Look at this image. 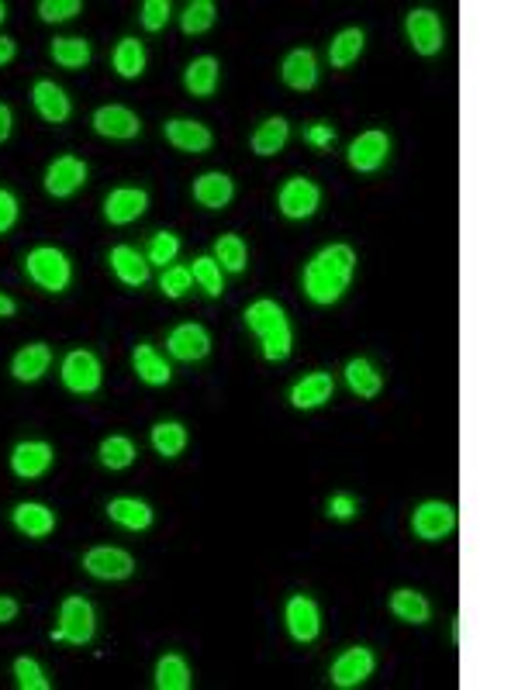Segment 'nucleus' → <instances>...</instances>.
I'll return each instance as SVG.
<instances>
[{"mask_svg":"<svg viewBox=\"0 0 518 690\" xmlns=\"http://www.w3.org/2000/svg\"><path fill=\"white\" fill-rule=\"evenodd\" d=\"M353 273H356L353 245H346V242L325 245V249H318L315 256H311V263L304 266V276H301L304 294H308V301L318 304V308H332V304L349 290Z\"/></svg>","mask_w":518,"mask_h":690,"instance_id":"f257e3e1","label":"nucleus"},{"mask_svg":"<svg viewBox=\"0 0 518 690\" xmlns=\"http://www.w3.org/2000/svg\"><path fill=\"white\" fill-rule=\"evenodd\" d=\"M246 328L259 339V349H263L266 363H284L294 349V332L291 321H287V311L280 308L270 297H259L246 308Z\"/></svg>","mask_w":518,"mask_h":690,"instance_id":"f03ea898","label":"nucleus"},{"mask_svg":"<svg viewBox=\"0 0 518 690\" xmlns=\"http://www.w3.org/2000/svg\"><path fill=\"white\" fill-rule=\"evenodd\" d=\"M25 273L38 290H45V294H63L73 280V263L63 249H56V245H38V249H32L25 256Z\"/></svg>","mask_w":518,"mask_h":690,"instance_id":"7ed1b4c3","label":"nucleus"},{"mask_svg":"<svg viewBox=\"0 0 518 690\" xmlns=\"http://www.w3.org/2000/svg\"><path fill=\"white\" fill-rule=\"evenodd\" d=\"M97 632L94 604L87 597L73 594L59 604V625L52 628V642H70V646H87Z\"/></svg>","mask_w":518,"mask_h":690,"instance_id":"20e7f679","label":"nucleus"},{"mask_svg":"<svg viewBox=\"0 0 518 690\" xmlns=\"http://www.w3.org/2000/svg\"><path fill=\"white\" fill-rule=\"evenodd\" d=\"M59 377H63V387L70 390V394H97L104 380L101 359L90 349H73V352H66L63 366H59Z\"/></svg>","mask_w":518,"mask_h":690,"instance_id":"39448f33","label":"nucleus"},{"mask_svg":"<svg viewBox=\"0 0 518 690\" xmlns=\"http://www.w3.org/2000/svg\"><path fill=\"white\" fill-rule=\"evenodd\" d=\"M405 32H408L411 49H415L418 56H439L443 45H446L443 18H439L436 11H429V7H415V11L408 14Z\"/></svg>","mask_w":518,"mask_h":690,"instance_id":"423d86ee","label":"nucleus"},{"mask_svg":"<svg viewBox=\"0 0 518 690\" xmlns=\"http://www.w3.org/2000/svg\"><path fill=\"white\" fill-rule=\"evenodd\" d=\"M318 204H322V190H318V183H311L308 176H291V180H284V187L277 190L280 214L291 221L311 218V214L318 211Z\"/></svg>","mask_w":518,"mask_h":690,"instance_id":"0eeeda50","label":"nucleus"},{"mask_svg":"<svg viewBox=\"0 0 518 690\" xmlns=\"http://www.w3.org/2000/svg\"><path fill=\"white\" fill-rule=\"evenodd\" d=\"M411 532L425 542H443L456 532V508L446 501H425L411 515Z\"/></svg>","mask_w":518,"mask_h":690,"instance_id":"6e6552de","label":"nucleus"},{"mask_svg":"<svg viewBox=\"0 0 518 690\" xmlns=\"http://www.w3.org/2000/svg\"><path fill=\"white\" fill-rule=\"evenodd\" d=\"M387 156H391V138H387V132H380V128H370V132L356 135L353 142H349L346 163L353 166L356 173H377V170H384Z\"/></svg>","mask_w":518,"mask_h":690,"instance_id":"1a4fd4ad","label":"nucleus"},{"mask_svg":"<svg viewBox=\"0 0 518 690\" xmlns=\"http://www.w3.org/2000/svg\"><path fill=\"white\" fill-rule=\"evenodd\" d=\"M373 666H377V659H373L367 646H349L346 653L335 656L329 677L339 690H353V687L367 684V680L373 677Z\"/></svg>","mask_w":518,"mask_h":690,"instance_id":"9d476101","label":"nucleus"},{"mask_svg":"<svg viewBox=\"0 0 518 690\" xmlns=\"http://www.w3.org/2000/svg\"><path fill=\"white\" fill-rule=\"evenodd\" d=\"M87 163H83L80 156H59V159H52L49 163V170H45V194L49 197H73L76 190L87 183Z\"/></svg>","mask_w":518,"mask_h":690,"instance_id":"9b49d317","label":"nucleus"},{"mask_svg":"<svg viewBox=\"0 0 518 690\" xmlns=\"http://www.w3.org/2000/svg\"><path fill=\"white\" fill-rule=\"evenodd\" d=\"M83 570L97 580H128L135 573V559L125 549L114 546H94L83 552Z\"/></svg>","mask_w":518,"mask_h":690,"instance_id":"f8f14e48","label":"nucleus"},{"mask_svg":"<svg viewBox=\"0 0 518 690\" xmlns=\"http://www.w3.org/2000/svg\"><path fill=\"white\" fill-rule=\"evenodd\" d=\"M90 125H94V132L101 138H114V142H128V138H139L142 135V121L135 111H128V107L121 104H104L94 111V118H90Z\"/></svg>","mask_w":518,"mask_h":690,"instance_id":"ddd939ff","label":"nucleus"},{"mask_svg":"<svg viewBox=\"0 0 518 690\" xmlns=\"http://www.w3.org/2000/svg\"><path fill=\"white\" fill-rule=\"evenodd\" d=\"M284 621L287 632H291L294 642H315L322 635V611L311 601L308 594H294L284 608Z\"/></svg>","mask_w":518,"mask_h":690,"instance_id":"4468645a","label":"nucleus"},{"mask_svg":"<svg viewBox=\"0 0 518 690\" xmlns=\"http://www.w3.org/2000/svg\"><path fill=\"white\" fill-rule=\"evenodd\" d=\"M52 459H56V452H52L49 442L42 439H25L18 442V446L11 449V473L21 480H38L49 473Z\"/></svg>","mask_w":518,"mask_h":690,"instance_id":"2eb2a0df","label":"nucleus"},{"mask_svg":"<svg viewBox=\"0 0 518 690\" xmlns=\"http://www.w3.org/2000/svg\"><path fill=\"white\" fill-rule=\"evenodd\" d=\"M163 135H166V142H170L173 149H177V152H190V156H201V152H208L211 142H215L211 128L201 125V121H194V118H173V121H166Z\"/></svg>","mask_w":518,"mask_h":690,"instance_id":"dca6fc26","label":"nucleus"},{"mask_svg":"<svg viewBox=\"0 0 518 690\" xmlns=\"http://www.w3.org/2000/svg\"><path fill=\"white\" fill-rule=\"evenodd\" d=\"M166 349H170V356L180 359V363H197V359H204L211 352V335H208V328H204V325L184 321V325H177L170 332Z\"/></svg>","mask_w":518,"mask_h":690,"instance_id":"f3484780","label":"nucleus"},{"mask_svg":"<svg viewBox=\"0 0 518 690\" xmlns=\"http://www.w3.org/2000/svg\"><path fill=\"white\" fill-rule=\"evenodd\" d=\"M149 211V194L142 187H118L104 197V218L111 225H132Z\"/></svg>","mask_w":518,"mask_h":690,"instance_id":"a211bd4d","label":"nucleus"},{"mask_svg":"<svg viewBox=\"0 0 518 690\" xmlns=\"http://www.w3.org/2000/svg\"><path fill=\"white\" fill-rule=\"evenodd\" d=\"M32 104H35V111L42 114V121H49V125H63V121H70V114H73V104H70V97H66V90L52 80L35 83Z\"/></svg>","mask_w":518,"mask_h":690,"instance_id":"6ab92c4d","label":"nucleus"},{"mask_svg":"<svg viewBox=\"0 0 518 690\" xmlns=\"http://www.w3.org/2000/svg\"><path fill=\"white\" fill-rule=\"evenodd\" d=\"M332 390H335V380L332 373H304L301 380L291 387V404L297 411H315L322 408L325 401H332Z\"/></svg>","mask_w":518,"mask_h":690,"instance_id":"aec40b11","label":"nucleus"},{"mask_svg":"<svg viewBox=\"0 0 518 690\" xmlns=\"http://www.w3.org/2000/svg\"><path fill=\"white\" fill-rule=\"evenodd\" d=\"M11 521L21 535H28V539H49V535L56 532V511L45 508V504H38V501H21L18 508L11 511Z\"/></svg>","mask_w":518,"mask_h":690,"instance_id":"412c9836","label":"nucleus"},{"mask_svg":"<svg viewBox=\"0 0 518 690\" xmlns=\"http://www.w3.org/2000/svg\"><path fill=\"white\" fill-rule=\"evenodd\" d=\"M49 366H52V349L45 342H32V345H25V349L14 352L11 377L18 383H38L49 373Z\"/></svg>","mask_w":518,"mask_h":690,"instance_id":"4be33fe9","label":"nucleus"},{"mask_svg":"<svg viewBox=\"0 0 518 690\" xmlns=\"http://www.w3.org/2000/svg\"><path fill=\"white\" fill-rule=\"evenodd\" d=\"M108 263H111V273L118 276L125 287H146L149 283L146 256H142L139 249H132V245H114L108 252Z\"/></svg>","mask_w":518,"mask_h":690,"instance_id":"5701e85b","label":"nucleus"},{"mask_svg":"<svg viewBox=\"0 0 518 690\" xmlns=\"http://www.w3.org/2000/svg\"><path fill=\"white\" fill-rule=\"evenodd\" d=\"M232 197H235V183L228 173L211 170L194 180V201L201 207H208V211H222V207L232 204Z\"/></svg>","mask_w":518,"mask_h":690,"instance_id":"b1692460","label":"nucleus"},{"mask_svg":"<svg viewBox=\"0 0 518 690\" xmlns=\"http://www.w3.org/2000/svg\"><path fill=\"white\" fill-rule=\"evenodd\" d=\"M280 76H284V83L291 90H311L318 83V59L311 49H294L287 52L284 66H280Z\"/></svg>","mask_w":518,"mask_h":690,"instance_id":"393cba45","label":"nucleus"},{"mask_svg":"<svg viewBox=\"0 0 518 690\" xmlns=\"http://www.w3.org/2000/svg\"><path fill=\"white\" fill-rule=\"evenodd\" d=\"M222 80V66L215 56H197L194 63L184 69V87L190 97H211Z\"/></svg>","mask_w":518,"mask_h":690,"instance_id":"a878e982","label":"nucleus"},{"mask_svg":"<svg viewBox=\"0 0 518 690\" xmlns=\"http://www.w3.org/2000/svg\"><path fill=\"white\" fill-rule=\"evenodd\" d=\"M346 383H349V390L360 397V401H373V397L384 390V373H380L370 359L356 356V359H349V363H346Z\"/></svg>","mask_w":518,"mask_h":690,"instance_id":"bb28decb","label":"nucleus"},{"mask_svg":"<svg viewBox=\"0 0 518 690\" xmlns=\"http://www.w3.org/2000/svg\"><path fill=\"white\" fill-rule=\"evenodd\" d=\"M132 366H135V373H139V380L149 383V387H166V383L173 380L170 363H166V359L159 356L156 345H135Z\"/></svg>","mask_w":518,"mask_h":690,"instance_id":"cd10ccee","label":"nucleus"},{"mask_svg":"<svg viewBox=\"0 0 518 690\" xmlns=\"http://www.w3.org/2000/svg\"><path fill=\"white\" fill-rule=\"evenodd\" d=\"M108 518L114 525L128 528V532H146L152 525V508L139 497H114L108 504Z\"/></svg>","mask_w":518,"mask_h":690,"instance_id":"c85d7f7f","label":"nucleus"},{"mask_svg":"<svg viewBox=\"0 0 518 690\" xmlns=\"http://www.w3.org/2000/svg\"><path fill=\"white\" fill-rule=\"evenodd\" d=\"M391 615L398 621H405V625H425V621L432 618V604L425 601V594H418V590L401 587L391 594Z\"/></svg>","mask_w":518,"mask_h":690,"instance_id":"c756f323","label":"nucleus"},{"mask_svg":"<svg viewBox=\"0 0 518 690\" xmlns=\"http://www.w3.org/2000/svg\"><path fill=\"white\" fill-rule=\"evenodd\" d=\"M287 138H291V125H287V118H266L263 125L256 128L253 138H249V145H253L256 156H277V152H284Z\"/></svg>","mask_w":518,"mask_h":690,"instance_id":"7c9ffc66","label":"nucleus"},{"mask_svg":"<svg viewBox=\"0 0 518 690\" xmlns=\"http://www.w3.org/2000/svg\"><path fill=\"white\" fill-rule=\"evenodd\" d=\"M111 63H114V69H118V76H125V80H139V76L146 73V45H142L139 38H121V42L114 45Z\"/></svg>","mask_w":518,"mask_h":690,"instance_id":"2f4dec72","label":"nucleus"},{"mask_svg":"<svg viewBox=\"0 0 518 690\" xmlns=\"http://www.w3.org/2000/svg\"><path fill=\"white\" fill-rule=\"evenodd\" d=\"M363 45H367V35L360 28H346V32H339L329 42V63L335 69H349L363 56Z\"/></svg>","mask_w":518,"mask_h":690,"instance_id":"473e14b6","label":"nucleus"},{"mask_svg":"<svg viewBox=\"0 0 518 690\" xmlns=\"http://www.w3.org/2000/svg\"><path fill=\"white\" fill-rule=\"evenodd\" d=\"M149 439H152V449L163 459H177L187 449V428L180 421H159V425H152Z\"/></svg>","mask_w":518,"mask_h":690,"instance_id":"72a5a7b5","label":"nucleus"},{"mask_svg":"<svg viewBox=\"0 0 518 690\" xmlns=\"http://www.w3.org/2000/svg\"><path fill=\"white\" fill-rule=\"evenodd\" d=\"M156 687L159 690H190V666L184 656L166 653L156 663Z\"/></svg>","mask_w":518,"mask_h":690,"instance_id":"f704fd0d","label":"nucleus"},{"mask_svg":"<svg viewBox=\"0 0 518 690\" xmlns=\"http://www.w3.org/2000/svg\"><path fill=\"white\" fill-rule=\"evenodd\" d=\"M49 52H52V59H56V66H63V69H83L90 63V42L80 35L56 38Z\"/></svg>","mask_w":518,"mask_h":690,"instance_id":"c9c22d12","label":"nucleus"},{"mask_svg":"<svg viewBox=\"0 0 518 690\" xmlns=\"http://www.w3.org/2000/svg\"><path fill=\"white\" fill-rule=\"evenodd\" d=\"M97 456H101L104 470H128V466L135 463V446L125 435H108V439L101 442V449H97Z\"/></svg>","mask_w":518,"mask_h":690,"instance_id":"e433bc0d","label":"nucleus"},{"mask_svg":"<svg viewBox=\"0 0 518 690\" xmlns=\"http://www.w3.org/2000/svg\"><path fill=\"white\" fill-rule=\"evenodd\" d=\"M215 263L228 273H242L249 263V249L242 242V235H222L215 242Z\"/></svg>","mask_w":518,"mask_h":690,"instance_id":"4c0bfd02","label":"nucleus"},{"mask_svg":"<svg viewBox=\"0 0 518 690\" xmlns=\"http://www.w3.org/2000/svg\"><path fill=\"white\" fill-rule=\"evenodd\" d=\"M190 276H194V283L208 297L225 294V276H222V266L215 263V256H197L194 266H190Z\"/></svg>","mask_w":518,"mask_h":690,"instance_id":"58836bf2","label":"nucleus"},{"mask_svg":"<svg viewBox=\"0 0 518 690\" xmlns=\"http://www.w3.org/2000/svg\"><path fill=\"white\" fill-rule=\"evenodd\" d=\"M215 14H218V7L211 4V0H190L184 7V14H180V28H184V35H204L215 25Z\"/></svg>","mask_w":518,"mask_h":690,"instance_id":"ea45409f","label":"nucleus"},{"mask_svg":"<svg viewBox=\"0 0 518 690\" xmlns=\"http://www.w3.org/2000/svg\"><path fill=\"white\" fill-rule=\"evenodd\" d=\"M14 684L21 690H49V677H45L42 663L32 656H18L14 659Z\"/></svg>","mask_w":518,"mask_h":690,"instance_id":"a19ab883","label":"nucleus"},{"mask_svg":"<svg viewBox=\"0 0 518 690\" xmlns=\"http://www.w3.org/2000/svg\"><path fill=\"white\" fill-rule=\"evenodd\" d=\"M180 256V239L173 232H156L149 239V249H146V263L149 266H170L173 259Z\"/></svg>","mask_w":518,"mask_h":690,"instance_id":"79ce46f5","label":"nucleus"},{"mask_svg":"<svg viewBox=\"0 0 518 690\" xmlns=\"http://www.w3.org/2000/svg\"><path fill=\"white\" fill-rule=\"evenodd\" d=\"M80 11H83L80 0H42V4H38V18H42L45 25H59V21H70Z\"/></svg>","mask_w":518,"mask_h":690,"instance_id":"37998d69","label":"nucleus"},{"mask_svg":"<svg viewBox=\"0 0 518 690\" xmlns=\"http://www.w3.org/2000/svg\"><path fill=\"white\" fill-rule=\"evenodd\" d=\"M190 283H194V276H190L187 266H166L163 276H159V290H163L166 297H184L190 290Z\"/></svg>","mask_w":518,"mask_h":690,"instance_id":"c03bdc74","label":"nucleus"},{"mask_svg":"<svg viewBox=\"0 0 518 690\" xmlns=\"http://www.w3.org/2000/svg\"><path fill=\"white\" fill-rule=\"evenodd\" d=\"M170 14H173L170 0H146V4H142L139 21H142V28H146V32H163L166 21H170Z\"/></svg>","mask_w":518,"mask_h":690,"instance_id":"a18cd8bd","label":"nucleus"},{"mask_svg":"<svg viewBox=\"0 0 518 690\" xmlns=\"http://www.w3.org/2000/svg\"><path fill=\"white\" fill-rule=\"evenodd\" d=\"M14 221H18V197H14L11 190L0 187V235L11 232Z\"/></svg>","mask_w":518,"mask_h":690,"instance_id":"49530a36","label":"nucleus"},{"mask_svg":"<svg viewBox=\"0 0 518 690\" xmlns=\"http://www.w3.org/2000/svg\"><path fill=\"white\" fill-rule=\"evenodd\" d=\"M304 142L315 145V149H325V145H332V142H335L332 125H325V121H318V125H311L308 132H304Z\"/></svg>","mask_w":518,"mask_h":690,"instance_id":"de8ad7c7","label":"nucleus"},{"mask_svg":"<svg viewBox=\"0 0 518 690\" xmlns=\"http://www.w3.org/2000/svg\"><path fill=\"white\" fill-rule=\"evenodd\" d=\"M329 515L332 518H339V521H349L356 515V501L349 494H335L329 497Z\"/></svg>","mask_w":518,"mask_h":690,"instance_id":"09e8293b","label":"nucleus"},{"mask_svg":"<svg viewBox=\"0 0 518 690\" xmlns=\"http://www.w3.org/2000/svg\"><path fill=\"white\" fill-rule=\"evenodd\" d=\"M14 132V114H11V107L7 104H0V142H7Z\"/></svg>","mask_w":518,"mask_h":690,"instance_id":"8fccbe9b","label":"nucleus"},{"mask_svg":"<svg viewBox=\"0 0 518 690\" xmlns=\"http://www.w3.org/2000/svg\"><path fill=\"white\" fill-rule=\"evenodd\" d=\"M14 618H18V601L0 594V625H7V621H14Z\"/></svg>","mask_w":518,"mask_h":690,"instance_id":"3c124183","label":"nucleus"},{"mask_svg":"<svg viewBox=\"0 0 518 690\" xmlns=\"http://www.w3.org/2000/svg\"><path fill=\"white\" fill-rule=\"evenodd\" d=\"M14 56H18V45H14V38L0 35V66H7Z\"/></svg>","mask_w":518,"mask_h":690,"instance_id":"603ef678","label":"nucleus"},{"mask_svg":"<svg viewBox=\"0 0 518 690\" xmlns=\"http://www.w3.org/2000/svg\"><path fill=\"white\" fill-rule=\"evenodd\" d=\"M14 311H18V304H14L7 294H0V318H11Z\"/></svg>","mask_w":518,"mask_h":690,"instance_id":"864d4df0","label":"nucleus"},{"mask_svg":"<svg viewBox=\"0 0 518 690\" xmlns=\"http://www.w3.org/2000/svg\"><path fill=\"white\" fill-rule=\"evenodd\" d=\"M4 18H7V7H4V4H0V21H4Z\"/></svg>","mask_w":518,"mask_h":690,"instance_id":"5fc2aeb1","label":"nucleus"}]
</instances>
